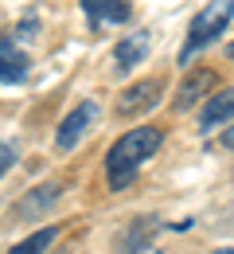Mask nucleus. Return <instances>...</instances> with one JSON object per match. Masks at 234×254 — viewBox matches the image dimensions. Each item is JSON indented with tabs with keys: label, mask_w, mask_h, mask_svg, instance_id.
Instances as JSON below:
<instances>
[{
	"label": "nucleus",
	"mask_w": 234,
	"mask_h": 254,
	"mask_svg": "<svg viewBox=\"0 0 234 254\" xmlns=\"http://www.w3.org/2000/svg\"><path fill=\"white\" fill-rule=\"evenodd\" d=\"M55 199H59V188H55V184H47V188H35L28 199H20L16 215H20V219H39V215H43V211H47Z\"/></svg>",
	"instance_id": "9d476101"
},
{
	"label": "nucleus",
	"mask_w": 234,
	"mask_h": 254,
	"mask_svg": "<svg viewBox=\"0 0 234 254\" xmlns=\"http://www.w3.org/2000/svg\"><path fill=\"white\" fill-rule=\"evenodd\" d=\"M55 235H59V227H43V231H35V235H28L24 243H16L8 254H43L51 243H55Z\"/></svg>",
	"instance_id": "9b49d317"
},
{
	"label": "nucleus",
	"mask_w": 234,
	"mask_h": 254,
	"mask_svg": "<svg viewBox=\"0 0 234 254\" xmlns=\"http://www.w3.org/2000/svg\"><path fill=\"white\" fill-rule=\"evenodd\" d=\"M215 254H234V251H231V247H223V251H215Z\"/></svg>",
	"instance_id": "2eb2a0df"
},
{
	"label": "nucleus",
	"mask_w": 234,
	"mask_h": 254,
	"mask_svg": "<svg viewBox=\"0 0 234 254\" xmlns=\"http://www.w3.org/2000/svg\"><path fill=\"white\" fill-rule=\"evenodd\" d=\"M211 86H215V74H211V70L191 74V78H187V82L176 90V110H187V106H195V102H199V98L207 94Z\"/></svg>",
	"instance_id": "1a4fd4ad"
},
{
	"label": "nucleus",
	"mask_w": 234,
	"mask_h": 254,
	"mask_svg": "<svg viewBox=\"0 0 234 254\" xmlns=\"http://www.w3.org/2000/svg\"><path fill=\"white\" fill-rule=\"evenodd\" d=\"M223 145H227V149H234V122H231V129L223 133Z\"/></svg>",
	"instance_id": "4468645a"
},
{
	"label": "nucleus",
	"mask_w": 234,
	"mask_h": 254,
	"mask_svg": "<svg viewBox=\"0 0 234 254\" xmlns=\"http://www.w3.org/2000/svg\"><path fill=\"white\" fill-rule=\"evenodd\" d=\"M28 70H32L28 51H24L8 32H0V82H24Z\"/></svg>",
	"instance_id": "7ed1b4c3"
},
{
	"label": "nucleus",
	"mask_w": 234,
	"mask_h": 254,
	"mask_svg": "<svg viewBox=\"0 0 234 254\" xmlns=\"http://www.w3.org/2000/svg\"><path fill=\"white\" fill-rule=\"evenodd\" d=\"M231 16H234V0H211V4H203V12L191 20V28H187V43H184V51H180V63H191L195 51H203L207 43H215L219 35L227 32Z\"/></svg>",
	"instance_id": "f03ea898"
},
{
	"label": "nucleus",
	"mask_w": 234,
	"mask_h": 254,
	"mask_svg": "<svg viewBox=\"0 0 234 254\" xmlns=\"http://www.w3.org/2000/svg\"><path fill=\"white\" fill-rule=\"evenodd\" d=\"M148 235H152V219H137V223H133V235H129V243L121 247V254H137V247L144 251Z\"/></svg>",
	"instance_id": "f8f14e48"
},
{
	"label": "nucleus",
	"mask_w": 234,
	"mask_h": 254,
	"mask_svg": "<svg viewBox=\"0 0 234 254\" xmlns=\"http://www.w3.org/2000/svg\"><path fill=\"white\" fill-rule=\"evenodd\" d=\"M156 98H160V82H137V86H129L125 94H121V102H117V114H137V110H148V106H156Z\"/></svg>",
	"instance_id": "0eeeda50"
},
{
	"label": "nucleus",
	"mask_w": 234,
	"mask_h": 254,
	"mask_svg": "<svg viewBox=\"0 0 234 254\" xmlns=\"http://www.w3.org/2000/svg\"><path fill=\"white\" fill-rule=\"evenodd\" d=\"M227 55H231V59H234V43H231V51H227Z\"/></svg>",
	"instance_id": "dca6fc26"
},
{
	"label": "nucleus",
	"mask_w": 234,
	"mask_h": 254,
	"mask_svg": "<svg viewBox=\"0 0 234 254\" xmlns=\"http://www.w3.org/2000/svg\"><path fill=\"white\" fill-rule=\"evenodd\" d=\"M82 12H86V20L94 28L98 24H125L133 16L129 0H82Z\"/></svg>",
	"instance_id": "423d86ee"
},
{
	"label": "nucleus",
	"mask_w": 234,
	"mask_h": 254,
	"mask_svg": "<svg viewBox=\"0 0 234 254\" xmlns=\"http://www.w3.org/2000/svg\"><path fill=\"white\" fill-rule=\"evenodd\" d=\"M148 32H137V35H125L117 47H113V70L117 74H125V70H133V66H140V59L148 55Z\"/></svg>",
	"instance_id": "39448f33"
},
{
	"label": "nucleus",
	"mask_w": 234,
	"mask_h": 254,
	"mask_svg": "<svg viewBox=\"0 0 234 254\" xmlns=\"http://www.w3.org/2000/svg\"><path fill=\"white\" fill-rule=\"evenodd\" d=\"M160 141H164V133H160L156 126L129 129V133H125V137L109 149V157H105V176H109V188H125L137 172H140V164H144V160L160 149Z\"/></svg>",
	"instance_id": "f257e3e1"
},
{
	"label": "nucleus",
	"mask_w": 234,
	"mask_h": 254,
	"mask_svg": "<svg viewBox=\"0 0 234 254\" xmlns=\"http://www.w3.org/2000/svg\"><path fill=\"white\" fill-rule=\"evenodd\" d=\"M12 164H16V149H12V145H4V141H0V176H4V172H8V168H12Z\"/></svg>",
	"instance_id": "ddd939ff"
},
{
	"label": "nucleus",
	"mask_w": 234,
	"mask_h": 254,
	"mask_svg": "<svg viewBox=\"0 0 234 254\" xmlns=\"http://www.w3.org/2000/svg\"><path fill=\"white\" fill-rule=\"evenodd\" d=\"M94 118H98V106H94V102H82L78 110H70L67 122L59 126V137H55V141H59V149H74V145L82 141V133L90 129Z\"/></svg>",
	"instance_id": "20e7f679"
},
{
	"label": "nucleus",
	"mask_w": 234,
	"mask_h": 254,
	"mask_svg": "<svg viewBox=\"0 0 234 254\" xmlns=\"http://www.w3.org/2000/svg\"><path fill=\"white\" fill-rule=\"evenodd\" d=\"M223 122H234V90H223V94L207 98V106H203V114H199L203 129H215V126H223Z\"/></svg>",
	"instance_id": "6e6552de"
}]
</instances>
